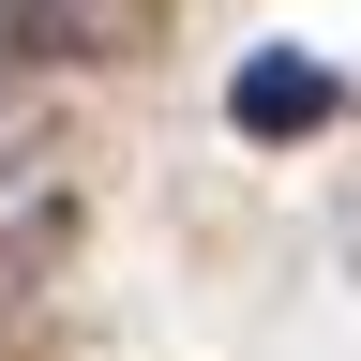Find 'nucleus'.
Listing matches in <instances>:
<instances>
[{
    "label": "nucleus",
    "instance_id": "f257e3e1",
    "mask_svg": "<svg viewBox=\"0 0 361 361\" xmlns=\"http://www.w3.org/2000/svg\"><path fill=\"white\" fill-rule=\"evenodd\" d=\"M151 45H166V0H0V75H106Z\"/></svg>",
    "mask_w": 361,
    "mask_h": 361
},
{
    "label": "nucleus",
    "instance_id": "f03ea898",
    "mask_svg": "<svg viewBox=\"0 0 361 361\" xmlns=\"http://www.w3.org/2000/svg\"><path fill=\"white\" fill-rule=\"evenodd\" d=\"M331 106H346V75H331V61H301V45H256V61L226 75V121H241L256 151H286V135H316Z\"/></svg>",
    "mask_w": 361,
    "mask_h": 361
}]
</instances>
